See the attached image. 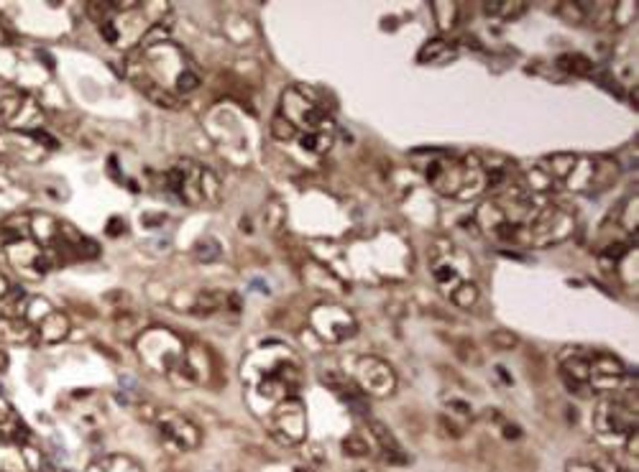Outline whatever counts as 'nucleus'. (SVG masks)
Returning a JSON list of instances; mask_svg holds the SVG:
<instances>
[{
	"label": "nucleus",
	"instance_id": "19",
	"mask_svg": "<svg viewBox=\"0 0 639 472\" xmlns=\"http://www.w3.org/2000/svg\"><path fill=\"white\" fill-rule=\"evenodd\" d=\"M343 449H345V454H356V457H358V454L369 452V444H366L361 437H356V434H353V437H348L343 442Z\"/></svg>",
	"mask_w": 639,
	"mask_h": 472
},
{
	"label": "nucleus",
	"instance_id": "9",
	"mask_svg": "<svg viewBox=\"0 0 639 472\" xmlns=\"http://www.w3.org/2000/svg\"><path fill=\"white\" fill-rule=\"evenodd\" d=\"M453 56H455V52H453L450 44L443 39L427 41L422 47V52H419V61H422V64H427V61H445V59H453Z\"/></svg>",
	"mask_w": 639,
	"mask_h": 472
},
{
	"label": "nucleus",
	"instance_id": "4",
	"mask_svg": "<svg viewBox=\"0 0 639 472\" xmlns=\"http://www.w3.org/2000/svg\"><path fill=\"white\" fill-rule=\"evenodd\" d=\"M310 322L315 332L328 342H343L356 334V322L343 306H317L310 314Z\"/></svg>",
	"mask_w": 639,
	"mask_h": 472
},
{
	"label": "nucleus",
	"instance_id": "1",
	"mask_svg": "<svg viewBox=\"0 0 639 472\" xmlns=\"http://www.w3.org/2000/svg\"><path fill=\"white\" fill-rule=\"evenodd\" d=\"M210 174L202 171L195 161H177L174 167L167 171V189L174 194L177 200L187 202V205H200V202H208V181Z\"/></svg>",
	"mask_w": 639,
	"mask_h": 472
},
{
	"label": "nucleus",
	"instance_id": "15",
	"mask_svg": "<svg viewBox=\"0 0 639 472\" xmlns=\"http://www.w3.org/2000/svg\"><path fill=\"white\" fill-rule=\"evenodd\" d=\"M271 133H274L279 140H289V138H294L297 135V128L292 126L284 115H276V118L271 120Z\"/></svg>",
	"mask_w": 639,
	"mask_h": 472
},
{
	"label": "nucleus",
	"instance_id": "10",
	"mask_svg": "<svg viewBox=\"0 0 639 472\" xmlns=\"http://www.w3.org/2000/svg\"><path fill=\"white\" fill-rule=\"evenodd\" d=\"M558 67L568 69L573 74H580V77H591L596 74V67H593V61L583 54H566V56H560L558 59Z\"/></svg>",
	"mask_w": 639,
	"mask_h": 472
},
{
	"label": "nucleus",
	"instance_id": "12",
	"mask_svg": "<svg viewBox=\"0 0 639 472\" xmlns=\"http://www.w3.org/2000/svg\"><path fill=\"white\" fill-rule=\"evenodd\" d=\"M299 143H302L304 151H310V153H325L330 146H333V135L330 133H307L299 138Z\"/></svg>",
	"mask_w": 639,
	"mask_h": 472
},
{
	"label": "nucleus",
	"instance_id": "18",
	"mask_svg": "<svg viewBox=\"0 0 639 472\" xmlns=\"http://www.w3.org/2000/svg\"><path fill=\"white\" fill-rule=\"evenodd\" d=\"M491 345H496L498 350H511V347L517 345V337L511 332H506V329H496L491 334Z\"/></svg>",
	"mask_w": 639,
	"mask_h": 472
},
{
	"label": "nucleus",
	"instance_id": "23",
	"mask_svg": "<svg viewBox=\"0 0 639 472\" xmlns=\"http://www.w3.org/2000/svg\"><path fill=\"white\" fill-rule=\"evenodd\" d=\"M110 235H118L121 233V219H110V230H108Z\"/></svg>",
	"mask_w": 639,
	"mask_h": 472
},
{
	"label": "nucleus",
	"instance_id": "6",
	"mask_svg": "<svg viewBox=\"0 0 639 472\" xmlns=\"http://www.w3.org/2000/svg\"><path fill=\"white\" fill-rule=\"evenodd\" d=\"M624 378V365L609 353L588 355V386L593 391H614Z\"/></svg>",
	"mask_w": 639,
	"mask_h": 472
},
{
	"label": "nucleus",
	"instance_id": "20",
	"mask_svg": "<svg viewBox=\"0 0 639 472\" xmlns=\"http://www.w3.org/2000/svg\"><path fill=\"white\" fill-rule=\"evenodd\" d=\"M100 34H102V39L108 41V44H115V41H118V31H115V26L110 23L108 18L100 20Z\"/></svg>",
	"mask_w": 639,
	"mask_h": 472
},
{
	"label": "nucleus",
	"instance_id": "21",
	"mask_svg": "<svg viewBox=\"0 0 639 472\" xmlns=\"http://www.w3.org/2000/svg\"><path fill=\"white\" fill-rule=\"evenodd\" d=\"M624 253H626V246H621V243H614V246H609V248L604 250L606 258H614V260H619Z\"/></svg>",
	"mask_w": 639,
	"mask_h": 472
},
{
	"label": "nucleus",
	"instance_id": "17",
	"mask_svg": "<svg viewBox=\"0 0 639 472\" xmlns=\"http://www.w3.org/2000/svg\"><path fill=\"white\" fill-rule=\"evenodd\" d=\"M197 258L205 260V263H208V260L220 258V246H217L213 238H208L205 243H200V246H197Z\"/></svg>",
	"mask_w": 639,
	"mask_h": 472
},
{
	"label": "nucleus",
	"instance_id": "11",
	"mask_svg": "<svg viewBox=\"0 0 639 472\" xmlns=\"http://www.w3.org/2000/svg\"><path fill=\"white\" fill-rule=\"evenodd\" d=\"M453 301H455L460 309H471L473 304H476L478 299V286L473 284V281H463V284H458L455 289H453Z\"/></svg>",
	"mask_w": 639,
	"mask_h": 472
},
{
	"label": "nucleus",
	"instance_id": "14",
	"mask_svg": "<svg viewBox=\"0 0 639 472\" xmlns=\"http://www.w3.org/2000/svg\"><path fill=\"white\" fill-rule=\"evenodd\" d=\"M525 3H517V6H509V3H486L484 11L489 16H504V18H514V16H522L525 13Z\"/></svg>",
	"mask_w": 639,
	"mask_h": 472
},
{
	"label": "nucleus",
	"instance_id": "13",
	"mask_svg": "<svg viewBox=\"0 0 639 472\" xmlns=\"http://www.w3.org/2000/svg\"><path fill=\"white\" fill-rule=\"evenodd\" d=\"M432 276H435V281L443 284V286L455 289L458 284H463V281H460V273H458V268L453 266V263H438V266L432 268Z\"/></svg>",
	"mask_w": 639,
	"mask_h": 472
},
{
	"label": "nucleus",
	"instance_id": "22",
	"mask_svg": "<svg viewBox=\"0 0 639 472\" xmlns=\"http://www.w3.org/2000/svg\"><path fill=\"white\" fill-rule=\"evenodd\" d=\"M568 472H599V470L591 467V465H571L568 467Z\"/></svg>",
	"mask_w": 639,
	"mask_h": 472
},
{
	"label": "nucleus",
	"instance_id": "5",
	"mask_svg": "<svg viewBox=\"0 0 639 472\" xmlns=\"http://www.w3.org/2000/svg\"><path fill=\"white\" fill-rule=\"evenodd\" d=\"M394 370L378 358H364L358 363V388L366 396H389L394 391Z\"/></svg>",
	"mask_w": 639,
	"mask_h": 472
},
{
	"label": "nucleus",
	"instance_id": "7",
	"mask_svg": "<svg viewBox=\"0 0 639 472\" xmlns=\"http://www.w3.org/2000/svg\"><path fill=\"white\" fill-rule=\"evenodd\" d=\"M279 419H282V429H276V434L284 432L282 442L292 444V442H299L304 437V409L299 401H287V404L279 409Z\"/></svg>",
	"mask_w": 639,
	"mask_h": 472
},
{
	"label": "nucleus",
	"instance_id": "3",
	"mask_svg": "<svg viewBox=\"0 0 639 472\" xmlns=\"http://www.w3.org/2000/svg\"><path fill=\"white\" fill-rule=\"evenodd\" d=\"M593 424L606 434H632L637 432V401H604L593 416Z\"/></svg>",
	"mask_w": 639,
	"mask_h": 472
},
{
	"label": "nucleus",
	"instance_id": "2",
	"mask_svg": "<svg viewBox=\"0 0 639 472\" xmlns=\"http://www.w3.org/2000/svg\"><path fill=\"white\" fill-rule=\"evenodd\" d=\"M284 118L289 120L292 126L307 128V133H330L333 135V120L328 118L323 107L307 100V95L302 90H289L284 95Z\"/></svg>",
	"mask_w": 639,
	"mask_h": 472
},
{
	"label": "nucleus",
	"instance_id": "8",
	"mask_svg": "<svg viewBox=\"0 0 639 472\" xmlns=\"http://www.w3.org/2000/svg\"><path fill=\"white\" fill-rule=\"evenodd\" d=\"M371 434H374V439H376L378 447H381L386 462H391V465H407V454H404L402 444H399L397 437H394L386 426L378 424V421H371Z\"/></svg>",
	"mask_w": 639,
	"mask_h": 472
},
{
	"label": "nucleus",
	"instance_id": "16",
	"mask_svg": "<svg viewBox=\"0 0 639 472\" xmlns=\"http://www.w3.org/2000/svg\"><path fill=\"white\" fill-rule=\"evenodd\" d=\"M197 85H200V77L189 67H184L182 72L177 74V90L179 92H192V90H197Z\"/></svg>",
	"mask_w": 639,
	"mask_h": 472
}]
</instances>
